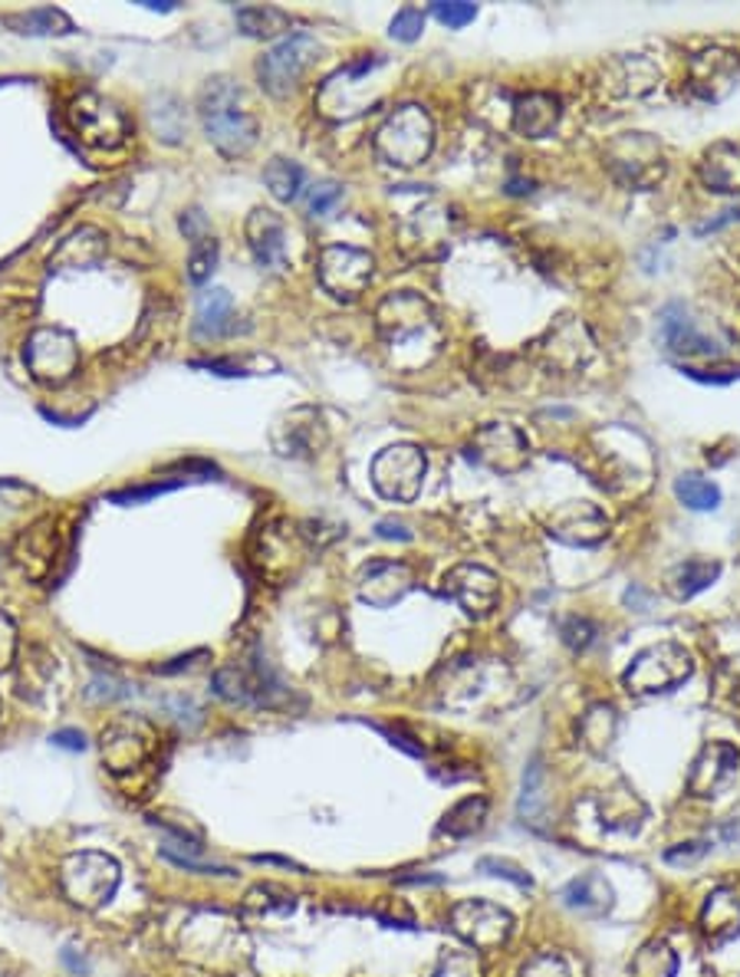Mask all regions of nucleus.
<instances>
[{
	"label": "nucleus",
	"mask_w": 740,
	"mask_h": 977,
	"mask_svg": "<svg viewBox=\"0 0 740 977\" xmlns=\"http://www.w3.org/2000/svg\"><path fill=\"white\" fill-rule=\"evenodd\" d=\"M53 744L63 747V751H83L87 747V734L77 731V727H63V731L53 734Z\"/></svg>",
	"instance_id": "obj_57"
},
{
	"label": "nucleus",
	"mask_w": 740,
	"mask_h": 977,
	"mask_svg": "<svg viewBox=\"0 0 740 977\" xmlns=\"http://www.w3.org/2000/svg\"><path fill=\"white\" fill-rule=\"evenodd\" d=\"M217 264V241L207 234L201 241L191 244V258H187V276L191 283H204L211 276V270Z\"/></svg>",
	"instance_id": "obj_44"
},
{
	"label": "nucleus",
	"mask_w": 740,
	"mask_h": 977,
	"mask_svg": "<svg viewBox=\"0 0 740 977\" xmlns=\"http://www.w3.org/2000/svg\"><path fill=\"white\" fill-rule=\"evenodd\" d=\"M559 898H562V905H566L569 911H576V915H582V918H602V915L612 908L616 892H612V886L606 883V876L589 873V876H579V879H572L569 886H562Z\"/></svg>",
	"instance_id": "obj_29"
},
{
	"label": "nucleus",
	"mask_w": 740,
	"mask_h": 977,
	"mask_svg": "<svg viewBox=\"0 0 740 977\" xmlns=\"http://www.w3.org/2000/svg\"><path fill=\"white\" fill-rule=\"evenodd\" d=\"M520 977H572V968L559 951H544L524 965Z\"/></svg>",
	"instance_id": "obj_46"
},
{
	"label": "nucleus",
	"mask_w": 740,
	"mask_h": 977,
	"mask_svg": "<svg viewBox=\"0 0 740 977\" xmlns=\"http://www.w3.org/2000/svg\"><path fill=\"white\" fill-rule=\"evenodd\" d=\"M487 819V799L484 797H464L462 803H455L445 819H442V833L455 836V839H464V836H474Z\"/></svg>",
	"instance_id": "obj_36"
},
{
	"label": "nucleus",
	"mask_w": 740,
	"mask_h": 977,
	"mask_svg": "<svg viewBox=\"0 0 740 977\" xmlns=\"http://www.w3.org/2000/svg\"><path fill=\"white\" fill-rule=\"evenodd\" d=\"M264 184L271 188V194L290 204L300 198V188H303V169L290 159H274L267 169H264Z\"/></svg>",
	"instance_id": "obj_41"
},
{
	"label": "nucleus",
	"mask_w": 740,
	"mask_h": 977,
	"mask_svg": "<svg viewBox=\"0 0 740 977\" xmlns=\"http://www.w3.org/2000/svg\"><path fill=\"white\" fill-rule=\"evenodd\" d=\"M734 221H740V201L738 204H731L728 211H721L718 218H711V221L698 224V228H695V234H698V238H704V234H711V231H721V228H728V224H734Z\"/></svg>",
	"instance_id": "obj_55"
},
{
	"label": "nucleus",
	"mask_w": 740,
	"mask_h": 977,
	"mask_svg": "<svg viewBox=\"0 0 740 977\" xmlns=\"http://www.w3.org/2000/svg\"><path fill=\"white\" fill-rule=\"evenodd\" d=\"M579 741H582V747L589 751V754H596V757H602L612 744H616V734H619V714L612 705H606V702H596V705H589L586 714L579 717Z\"/></svg>",
	"instance_id": "obj_32"
},
{
	"label": "nucleus",
	"mask_w": 740,
	"mask_h": 977,
	"mask_svg": "<svg viewBox=\"0 0 740 977\" xmlns=\"http://www.w3.org/2000/svg\"><path fill=\"white\" fill-rule=\"evenodd\" d=\"M179 224H182L185 238H191V244H194V241H201V238H207V221H204V214H201L197 208H187V211H182Z\"/></svg>",
	"instance_id": "obj_54"
},
{
	"label": "nucleus",
	"mask_w": 740,
	"mask_h": 977,
	"mask_svg": "<svg viewBox=\"0 0 740 977\" xmlns=\"http://www.w3.org/2000/svg\"><path fill=\"white\" fill-rule=\"evenodd\" d=\"M293 908V895L286 888L280 886H257L247 892V902H244V911H257V915H271V911H290Z\"/></svg>",
	"instance_id": "obj_42"
},
{
	"label": "nucleus",
	"mask_w": 740,
	"mask_h": 977,
	"mask_svg": "<svg viewBox=\"0 0 740 977\" xmlns=\"http://www.w3.org/2000/svg\"><path fill=\"white\" fill-rule=\"evenodd\" d=\"M375 533H378L382 540H412L408 524H405V521H395V517L378 521V524H375Z\"/></svg>",
	"instance_id": "obj_56"
},
{
	"label": "nucleus",
	"mask_w": 740,
	"mask_h": 977,
	"mask_svg": "<svg viewBox=\"0 0 740 977\" xmlns=\"http://www.w3.org/2000/svg\"><path fill=\"white\" fill-rule=\"evenodd\" d=\"M432 10H435V17H438L445 27H452V30H462V27H467V23L477 17V7H474V3H435Z\"/></svg>",
	"instance_id": "obj_52"
},
{
	"label": "nucleus",
	"mask_w": 740,
	"mask_h": 977,
	"mask_svg": "<svg viewBox=\"0 0 740 977\" xmlns=\"http://www.w3.org/2000/svg\"><path fill=\"white\" fill-rule=\"evenodd\" d=\"M197 105H201L204 132L224 159H241L254 149L261 125L241 87L231 77H211L201 89Z\"/></svg>",
	"instance_id": "obj_2"
},
{
	"label": "nucleus",
	"mask_w": 740,
	"mask_h": 977,
	"mask_svg": "<svg viewBox=\"0 0 740 977\" xmlns=\"http://www.w3.org/2000/svg\"><path fill=\"white\" fill-rule=\"evenodd\" d=\"M105 258V238L95 228H80L73 238H67L53 258H50V270H73V266H95Z\"/></svg>",
	"instance_id": "obj_33"
},
{
	"label": "nucleus",
	"mask_w": 740,
	"mask_h": 977,
	"mask_svg": "<svg viewBox=\"0 0 740 977\" xmlns=\"http://www.w3.org/2000/svg\"><path fill=\"white\" fill-rule=\"evenodd\" d=\"M428 471V457L418 444L398 442L388 444L372 461V487L395 504H408L422 494Z\"/></svg>",
	"instance_id": "obj_9"
},
{
	"label": "nucleus",
	"mask_w": 740,
	"mask_h": 977,
	"mask_svg": "<svg viewBox=\"0 0 740 977\" xmlns=\"http://www.w3.org/2000/svg\"><path fill=\"white\" fill-rule=\"evenodd\" d=\"M339 201H343V188L333 184V181H323V184H316V188L310 191V214H313V218H323V214H330Z\"/></svg>",
	"instance_id": "obj_50"
},
{
	"label": "nucleus",
	"mask_w": 740,
	"mask_h": 977,
	"mask_svg": "<svg viewBox=\"0 0 740 977\" xmlns=\"http://www.w3.org/2000/svg\"><path fill=\"white\" fill-rule=\"evenodd\" d=\"M182 481H169V484H149V487H132V491H119V494H112V501L115 504H139V501H145V497H159V494H169V491H175Z\"/></svg>",
	"instance_id": "obj_53"
},
{
	"label": "nucleus",
	"mask_w": 740,
	"mask_h": 977,
	"mask_svg": "<svg viewBox=\"0 0 740 977\" xmlns=\"http://www.w3.org/2000/svg\"><path fill=\"white\" fill-rule=\"evenodd\" d=\"M658 326H661V343H665L668 353H678V355L721 353L718 343L708 340V336L695 326V320L688 316L685 303H668V306L661 310V316H658Z\"/></svg>",
	"instance_id": "obj_26"
},
{
	"label": "nucleus",
	"mask_w": 740,
	"mask_h": 977,
	"mask_svg": "<svg viewBox=\"0 0 740 977\" xmlns=\"http://www.w3.org/2000/svg\"><path fill=\"white\" fill-rule=\"evenodd\" d=\"M695 672L691 655L685 652V645L678 642H658L648 645L646 652H639L632 658V665L626 668L622 682L632 695H661L678 688L681 682H688Z\"/></svg>",
	"instance_id": "obj_7"
},
{
	"label": "nucleus",
	"mask_w": 740,
	"mask_h": 977,
	"mask_svg": "<svg viewBox=\"0 0 740 977\" xmlns=\"http://www.w3.org/2000/svg\"><path fill=\"white\" fill-rule=\"evenodd\" d=\"M122 883L119 863L105 853H73L60 866V888L70 898V905L83 911H99Z\"/></svg>",
	"instance_id": "obj_5"
},
{
	"label": "nucleus",
	"mask_w": 740,
	"mask_h": 977,
	"mask_svg": "<svg viewBox=\"0 0 740 977\" xmlns=\"http://www.w3.org/2000/svg\"><path fill=\"white\" fill-rule=\"evenodd\" d=\"M448 925L452 931L462 938L470 951H494L500 945H507V938L514 935V915L487 898H464L452 911H448Z\"/></svg>",
	"instance_id": "obj_10"
},
{
	"label": "nucleus",
	"mask_w": 740,
	"mask_h": 977,
	"mask_svg": "<svg viewBox=\"0 0 740 977\" xmlns=\"http://www.w3.org/2000/svg\"><path fill=\"white\" fill-rule=\"evenodd\" d=\"M435 149V122L425 105H398L388 119L375 129V152L385 165L415 169Z\"/></svg>",
	"instance_id": "obj_3"
},
{
	"label": "nucleus",
	"mask_w": 740,
	"mask_h": 977,
	"mask_svg": "<svg viewBox=\"0 0 740 977\" xmlns=\"http://www.w3.org/2000/svg\"><path fill=\"white\" fill-rule=\"evenodd\" d=\"M678 955L668 941L661 938H651L646 941L636 958L629 961V977H675L678 975Z\"/></svg>",
	"instance_id": "obj_34"
},
{
	"label": "nucleus",
	"mask_w": 740,
	"mask_h": 977,
	"mask_svg": "<svg viewBox=\"0 0 740 977\" xmlns=\"http://www.w3.org/2000/svg\"><path fill=\"white\" fill-rule=\"evenodd\" d=\"M23 365L30 375L43 385H63L77 375L80 369V346L70 330L60 326H43L30 333L23 346Z\"/></svg>",
	"instance_id": "obj_11"
},
{
	"label": "nucleus",
	"mask_w": 740,
	"mask_h": 977,
	"mask_svg": "<svg viewBox=\"0 0 740 977\" xmlns=\"http://www.w3.org/2000/svg\"><path fill=\"white\" fill-rule=\"evenodd\" d=\"M559 635H562V642H566L572 652H582V648H589V642L596 638V628H592V622L589 620L569 616V620H562V625H559Z\"/></svg>",
	"instance_id": "obj_49"
},
{
	"label": "nucleus",
	"mask_w": 740,
	"mask_h": 977,
	"mask_svg": "<svg viewBox=\"0 0 740 977\" xmlns=\"http://www.w3.org/2000/svg\"><path fill=\"white\" fill-rule=\"evenodd\" d=\"M13 563L30 576V580H47L57 556H60V533L53 517H40L27 531L13 540Z\"/></svg>",
	"instance_id": "obj_21"
},
{
	"label": "nucleus",
	"mask_w": 740,
	"mask_h": 977,
	"mask_svg": "<svg viewBox=\"0 0 740 977\" xmlns=\"http://www.w3.org/2000/svg\"><path fill=\"white\" fill-rule=\"evenodd\" d=\"M372 273H375V258L369 251H359L349 244H330L320 251V261H316L320 286L343 303H353L369 290Z\"/></svg>",
	"instance_id": "obj_12"
},
{
	"label": "nucleus",
	"mask_w": 740,
	"mask_h": 977,
	"mask_svg": "<svg viewBox=\"0 0 740 977\" xmlns=\"http://www.w3.org/2000/svg\"><path fill=\"white\" fill-rule=\"evenodd\" d=\"M99 751H102V764L122 777L129 770H139L149 754H152V734L142 721H115L102 731V741H99Z\"/></svg>",
	"instance_id": "obj_19"
},
{
	"label": "nucleus",
	"mask_w": 740,
	"mask_h": 977,
	"mask_svg": "<svg viewBox=\"0 0 740 977\" xmlns=\"http://www.w3.org/2000/svg\"><path fill=\"white\" fill-rule=\"evenodd\" d=\"M375 326L388 355L402 369L428 365L445 346V330L435 306L415 290L388 293L375 310Z\"/></svg>",
	"instance_id": "obj_1"
},
{
	"label": "nucleus",
	"mask_w": 740,
	"mask_h": 977,
	"mask_svg": "<svg viewBox=\"0 0 740 977\" xmlns=\"http://www.w3.org/2000/svg\"><path fill=\"white\" fill-rule=\"evenodd\" d=\"M740 767V751L728 741H711L701 747V754L695 757L691 764V774H688V794L698 799H714L721 797L734 777H738Z\"/></svg>",
	"instance_id": "obj_17"
},
{
	"label": "nucleus",
	"mask_w": 740,
	"mask_h": 977,
	"mask_svg": "<svg viewBox=\"0 0 740 977\" xmlns=\"http://www.w3.org/2000/svg\"><path fill=\"white\" fill-rule=\"evenodd\" d=\"M17 648H20V635L17 625L7 613H0V672H10L17 662Z\"/></svg>",
	"instance_id": "obj_51"
},
{
	"label": "nucleus",
	"mask_w": 740,
	"mask_h": 977,
	"mask_svg": "<svg viewBox=\"0 0 740 977\" xmlns=\"http://www.w3.org/2000/svg\"><path fill=\"white\" fill-rule=\"evenodd\" d=\"M442 596L455 600L470 620H487L500 606V583L487 566L477 563H462L445 573L442 580Z\"/></svg>",
	"instance_id": "obj_15"
},
{
	"label": "nucleus",
	"mask_w": 740,
	"mask_h": 977,
	"mask_svg": "<svg viewBox=\"0 0 740 977\" xmlns=\"http://www.w3.org/2000/svg\"><path fill=\"white\" fill-rule=\"evenodd\" d=\"M477 869L480 873H487V876H497V879H507V883H514V886L520 888H534V879L520 869V866H514V863H507V859H494V856H484L480 863H477Z\"/></svg>",
	"instance_id": "obj_47"
},
{
	"label": "nucleus",
	"mask_w": 740,
	"mask_h": 977,
	"mask_svg": "<svg viewBox=\"0 0 740 977\" xmlns=\"http://www.w3.org/2000/svg\"><path fill=\"white\" fill-rule=\"evenodd\" d=\"M254 863H267V866H286V869H300L290 859H277V856H254Z\"/></svg>",
	"instance_id": "obj_58"
},
{
	"label": "nucleus",
	"mask_w": 740,
	"mask_h": 977,
	"mask_svg": "<svg viewBox=\"0 0 740 977\" xmlns=\"http://www.w3.org/2000/svg\"><path fill=\"white\" fill-rule=\"evenodd\" d=\"M579 336H586V330L579 323H562L550 333V365H559V369H576L582 365L589 355H592V343H579Z\"/></svg>",
	"instance_id": "obj_35"
},
{
	"label": "nucleus",
	"mask_w": 740,
	"mask_h": 977,
	"mask_svg": "<svg viewBox=\"0 0 740 977\" xmlns=\"http://www.w3.org/2000/svg\"><path fill=\"white\" fill-rule=\"evenodd\" d=\"M247 244L254 251V261L267 270H277L283 273L290 261H286V228H283V218L274 214L271 208H254L251 218H247Z\"/></svg>",
	"instance_id": "obj_25"
},
{
	"label": "nucleus",
	"mask_w": 740,
	"mask_h": 977,
	"mask_svg": "<svg viewBox=\"0 0 740 977\" xmlns=\"http://www.w3.org/2000/svg\"><path fill=\"white\" fill-rule=\"evenodd\" d=\"M602 162H606L609 175L616 178L619 184L632 188V191L655 188L668 172L665 152L648 132H622V135H616L606 145Z\"/></svg>",
	"instance_id": "obj_6"
},
{
	"label": "nucleus",
	"mask_w": 740,
	"mask_h": 977,
	"mask_svg": "<svg viewBox=\"0 0 740 977\" xmlns=\"http://www.w3.org/2000/svg\"><path fill=\"white\" fill-rule=\"evenodd\" d=\"M67 119H70L73 135H77L83 145H90V149H105V152L125 145V139H129V132H132L129 115H125L112 99H105V95H99V92H90V89L80 92V95H73V102H70V109H67Z\"/></svg>",
	"instance_id": "obj_8"
},
{
	"label": "nucleus",
	"mask_w": 740,
	"mask_h": 977,
	"mask_svg": "<svg viewBox=\"0 0 740 977\" xmlns=\"http://www.w3.org/2000/svg\"><path fill=\"white\" fill-rule=\"evenodd\" d=\"M718 576H721V563L718 560H685V563H678V566L668 570L665 593L675 603H685V600L704 593Z\"/></svg>",
	"instance_id": "obj_31"
},
{
	"label": "nucleus",
	"mask_w": 740,
	"mask_h": 977,
	"mask_svg": "<svg viewBox=\"0 0 740 977\" xmlns=\"http://www.w3.org/2000/svg\"><path fill=\"white\" fill-rule=\"evenodd\" d=\"M675 494L688 511H718L721 507V491L714 481L701 474H681L675 481Z\"/></svg>",
	"instance_id": "obj_38"
},
{
	"label": "nucleus",
	"mask_w": 740,
	"mask_h": 977,
	"mask_svg": "<svg viewBox=\"0 0 740 977\" xmlns=\"http://www.w3.org/2000/svg\"><path fill=\"white\" fill-rule=\"evenodd\" d=\"M326 442V425L323 415L310 405L293 409L290 415H283L274 429V447L283 457H306L313 451H320Z\"/></svg>",
	"instance_id": "obj_23"
},
{
	"label": "nucleus",
	"mask_w": 740,
	"mask_h": 977,
	"mask_svg": "<svg viewBox=\"0 0 740 977\" xmlns=\"http://www.w3.org/2000/svg\"><path fill=\"white\" fill-rule=\"evenodd\" d=\"M448 228H452V218L445 208L438 204L415 208L402 224V251L408 258H438L448 248Z\"/></svg>",
	"instance_id": "obj_20"
},
{
	"label": "nucleus",
	"mask_w": 740,
	"mask_h": 977,
	"mask_svg": "<svg viewBox=\"0 0 740 977\" xmlns=\"http://www.w3.org/2000/svg\"><path fill=\"white\" fill-rule=\"evenodd\" d=\"M467 454H470V461H477L480 467H487L494 474H517L530 461V442L517 425L490 422L474 432V439L467 444Z\"/></svg>",
	"instance_id": "obj_14"
},
{
	"label": "nucleus",
	"mask_w": 740,
	"mask_h": 977,
	"mask_svg": "<svg viewBox=\"0 0 740 977\" xmlns=\"http://www.w3.org/2000/svg\"><path fill=\"white\" fill-rule=\"evenodd\" d=\"M609 527L606 511L592 501H566L547 517V533L566 546H599Z\"/></svg>",
	"instance_id": "obj_16"
},
{
	"label": "nucleus",
	"mask_w": 740,
	"mask_h": 977,
	"mask_svg": "<svg viewBox=\"0 0 740 977\" xmlns=\"http://www.w3.org/2000/svg\"><path fill=\"white\" fill-rule=\"evenodd\" d=\"M149 10H162V13H169V10H175V3H169V0H149L145 3Z\"/></svg>",
	"instance_id": "obj_59"
},
{
	"label": "nucleus",
	"mask_w": 740,
	"mask_h": 977,
	"mask_svg": "<svg viewBox=\"0 0 740 977\" xmlns=\"http://www.w3.org/2000/svg\"><path fill=\"white\" fill-rule=\"evenodd\" d=\"M562 102L554 92H527L514 102V129L527 139H544L556 129Z\"/></svg>",
	"instance_id": "obj_27"
},
{
	"label": "nucleus",
	"mask_w": 740,
	"mask_h": 977,
	"mask_svg": "<svg viewBox=\"0 0 740 977\" xmlns=\"http://www.w3.org/2000/svg\"><path fill=\"white\" fill-rule=\"evenodd\" d=\"M237 27L247 37H277L290 27V17L277 7H241L237 10Z\"/></svg>",
	"instance_id": "obj_40"
},
{
	"label": "nucleus",
	"mask_w": 740,
	"mask_h": 977,
	"mask_svg": "<svg viewBox=\"0 0 740 977\" xmlns=\"http://www.w3.org/2000/svg\"><path fill=\"white\" fill-rule=\"evenodd\" d=\"M231 320H234L231 293L221 286L204 290L197 300V310H194V340H201V343L221 340L224 333H231Z\"/></svg>",
	"instance_id": "obj_30"
},
{
	"label": "nucleus",
	"mask_w": 740,
	"mask_h": 977,
	"mask_svg": "<svg viewBox=\"0 0 740 977\" xmlns=\"http://www.w3.org/2000/svg\"><path fill=\"white\" fill-rule=\"evenodd\" d=\"M708 853H711V843H708V839H691V843H678V846H671V849L665 853V863L681 869V866H695V863H701Z\"/></svg>",
	"instance_id": "obj_48"
},
{
	"label": "nucleus",
	"mask_w": 740,
	"mask_h": 977,
	"mask_svg": "<svg viewBox=\"0 0 740 977\" xmlns=\"http://www.w3.org/2000/svg\"><path fill=\"white\" fill-rule=\"evenodd\" d=\"M316 57H320V43L310 33H290L286 40H280L274 50H267L257 60L261 87L277 99L290 95L300 87L303 73L316 63Z\"/></svg>",
	"instance_id": "obj_13"
},
{
	"label": "nucleus",
	"mask_w": 740,
	"mask_h": 977,
	"mask_svg": "<svg viewBox=\"0 0 740 977\" xmlns=\"http://www.w3.org/2000/svg\"><path fill=\"white\" fill-rule=\"evenodd\" d=\"M214 695L231 705H254V708H290V688L283 685L277 672L254 655L251 665H224L214 672L211 682Z\"/></svg>",
	"instance_id": "obj_4"
},
{
	"label": "nucleus",
	"mask_w": 740,
	"mask_h": 977,
	"mask_svg": "<svg viewBox=\"0 0 740 977\" xmlns=\"http://www.w3.org/2000/svg\"><path fill=\"white\" fill-rule=\"evenodd\" d=\"M0 714H3V702H0Z\"/></svg>",
	"instance_id": "obj_60"
},
{
	"label": "nucleus",
	"mask_w": 740,
	"mask_h": 977,
	"mask_svg": "<svg viewBox=\"0 0 740 977\" xmlns=\"http://www.w3.org/2000/svg\"><path fill=\"white\" fill-rule=\"evenodd\" d=\"M422 30H425V13H422L418 7H402V10L392 17V27H388L392 40H402V43L418 40Z\"/></svg>",
	"instance_id": "obj_45"
},
{
	"label": "nucleus",
	"mask_w": 740,
	"mask_h": 977,
	"mask_svg": "<svg viewBox=\"0 0 740 977\" xmlns=\"http://www.w3.org/2000/svg\"><path fill=\"white\" fill-rule=\"evenodd\" d=\"M698 178L704 188H711L718 194L740 191V145L714 142L711 149H704V155L698 162Z\"/></svg>",
	"instance_id": "obj_28"
},
{
	"label": "nucleus",
	"mask_w": 740,
	"mask_h": 977,
	"mask_svg": "<svg viewBox=\"0 0 740 977\" xmlns=\"http://www.w3.org/2000/svg\"><path fill=\"white\" fill-rule=\"evenodd\" d=\"M432 977H484L480 971V958L477 951L470 948H455V951H445L435 965Z\"/></svg>",
	"instance_id": "obj_43"
},
{
	"label": "nucleus",
	"mask_w": 740,
	"mask_h": 977,
	"mask_svg": "<svg viewBox=\"0 0 740 977\" xmlns=\"http://www.w3.org/2000/svg\"><path fill=\"white\" fill-rule=\"evenodd\" d=\"M738 57L728 50H701L691 57L688 70H691V92L708 99V102H721L738 80Z\"/></svg>",
	"instance_id": "obj_22"
},
{
	"label": "nucleus",
	"mask_w": 740,
	"mask_h": 977,
	"mask_svg": "<svg viewBox=\"0 0 740 977\" xmlns=\"http://www.w3.org/2000/svg\"><path fill=\"white\" fill-rule=\"evenodd\" d=\"M7 23L17 27V33H30V37H50V33L73 30V20L57 7H40V10H27L20 17H7Z\"/></svg>",
	"instance_id": "obj_37"
},
{
	"label": "nucleus",
	"mask_w": 740,
	"mask_h": 977,
	"mask_svg": "<svg viewBox=\"0 0 740 977\" xmlns=\"http://www.w3.org/2000/svg\"><path fill=\"white\" fill-rule=\"evenodd\" d=\"M701 935L711 948H724L740 935V883L714 888L701 908Z\"/></svg>",
	"instance_id": "obj_24"
},
{
	"label": "nucleus",
	"mask_w": 740,
	"mask_h": 977,
	"mask_svg": "<svg viewBox=\"0 0 740 977\" xmlns=\"http://www.w3.org/2000/svg\"><path fill=\"white\" fill-rule=\"evenodd\" d=\"M415 590V570L402 560H372L359 570L356 593L372 610H392Z\"/></svg>",
	"instance_id": "obj_18"
},
{
	"label": "nucleus",
	"mask_w": 740,
	"mask_h": 977,
	"mask_svg": "<svg viewBox=\"0 0 740 977\" xmlns=\"http://www.w3.org/2000/svg\"><path fill=\"white\" fill-rule=\"evenodd\" d=\"M544 803H547V794H544V761L540 757H534L530 761V767L524 770V790H520V816H524V823H530V826H540L544 823Z\"/></svg>",
	"instance_id": "obj_39"
}]
</instances>
